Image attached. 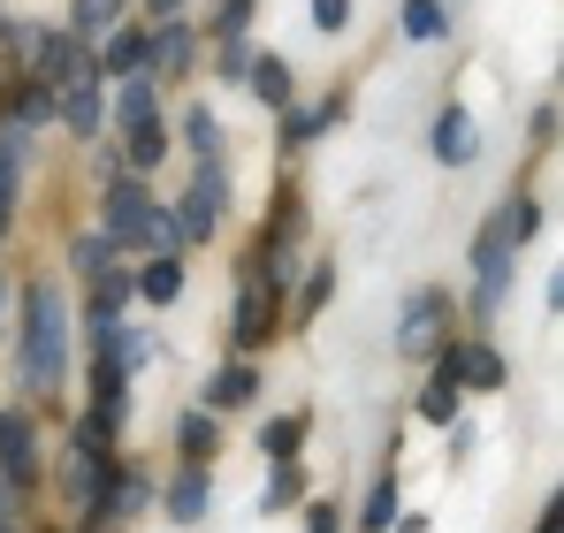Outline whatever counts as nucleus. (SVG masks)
Masks as SVG:
<instances>
[{"label":"nucleus","instance_id":"31","mask_svg":"<svg viewBox=\"0 0 564 533\" xmlns=\"http://www.w3.org/2000/svg\"><path fill=\"white\" fill-rule=\"evenodd\" d=\"M313 23H321V31H344V23H351V0H313Z\"/></svg>","mask_w":564,"mask_h":533},{"label":"nucleus","instance_id":"33","mask_svg":"<svg viewBox=\"0 0 564 533\" xmlns=\"http://www.w3.org/2000/svg\"><path fill=\"white\" fill-rule=\"evenodd\" d=\"M252 69V54H245V39H221V77H245Z\"/></svg>","mask_w":564,"mask_h":533},{"label":"nucleus","instance_id":"9","mask_svg":"<svg viewBox=\"0 0 564 533\" xmlns=\"http://www.w3.org/2000/svg\"><path fill=\"white\" fill-rule=\"evenodd\" d=\"M54 115L77 130V138H99V122H107V99H99V77H85V85H62V99H54Z\"/></svg>","mask_w":564,"mask_h":533},{"label":"nucleus","instance_id":"34","mask_svg":"<svg viewBox=\"0 0 564 533\" xmlns=\"http://www.w3.org/2000/svg\"><path fill=\"white\" fill-rule=\"evenodd\" d=\"M328 290H336V274H328V266H321V274H313V282H305V313H321V305H328Z\"/></svg>","mask_w":564,"mask_h":533},{"label":"nucleus","instance_id":"14","mask_svg":"<svg viewBox=\"0 0 564 533\" xmlns=\"http://www.w3.org/2000/svg\"><path fill=\"white\" fill-rule=\"evenodd\" d=\"M206 496H214V488H206V472L191 465V472L169 480V496H161V503H169V519H176V526H191V519H206Z\"/></svg>","mask_w":564,"mask_h":533},{"label":"nucleus","instance_id":"36","mask_svg":"<svg viewBox=\"0 0 564 533\" xmlns=\"http://www.w3.org/2000/svg\"><path fill=\"white\" fill-rule=\"evenodd\" d=\"M534 533H564V511H557V503L542 511V526H534Z\"/></svg>","mask_w":564,"mask_h":533},{"label":"nucleus","instance_id":"19","mask_svg":"<svg viewBox=\"0 0 564 533\" xmlns=\"http://www.w3.org/2000/svg\"><path fill=\"white\" fill-rule=\"evenodd\" d=\"M451 31V15H443V0H404V39H420V46H435Z\"/></svg>","mask_w":564,"mask_h":533},{"label":"nucleus","instance_id":"2","mask_svg":"<svg viewBox=\"0 0 564 533\" xmlns=\"http://www.w3.org/2000/svg\"><path fill=\"white\" fill-rule=\"evenodd\" d=\"M99 206H107V244H145V237H153V214H161V206L145 198V183L115 176Z\"/></svg>","mask_w":564,"mask_h":533},{"label":"nucleus","instance_id":"20","mask_svg":"<svg viewBox=\"0 0 564 533\" xmlns=\"http://www.w3.org/2000/svg\"><path fill=\"white\" fill-rule=\"evenodd\" d=\"M122 297H130V274L107 260V266L93 274V320H115V313H122Z\"/></svg>","mask_w":564,"mask_h":533},{"label":"nucleus","instance_id":"21","mask_svg":"<svg viewBox=\"0 0 564 533\" xmlns=\"http://www.w3.org/2000/svg\"><path fill=\"white\" fill-rule=\"evenodd\" d=\"M420 420H435V427H458V381H443V373H435V381L420 389Z\"/></svg>","mask_w":564,"mask_h":533},{"label":"nucleus","instance_id":"25","mask_svg":"<svg viewBox=\"0 0 564 533\" xmlns=\"http://www.w3.org/2000/svg\"><path fill=\"white\" fill-rule=\"evenodd\" d=\"M297 443H305V420H268V435H260V449H268L275 465H290Z\"/></svg>","mask_w":564,"mask_h":533},{"label":"nucleus","instance_id":"17","mask_svg":"<svg viewBox=\"0 0 564 533\" xmlns=\"http://www.w3.org/2000/svg\"><path fill=\"white\" fill-rule=\"evenodd\" d=\"M145 62H153L161 77H176V69L191 62V31H184V23H161V31L145 39Z\"/></svg>","mask_w":564,"mask_h":533},{"label":"nucleus","instance_id":"11","mask_svg":"<svg viewBox=\"0 0 564 533\" xmlns=\"http://www.w3.org/2000/svg\"><path fill=\"white\" fill-rule=\"evenodd\" d=\"M153 85H161V77H122V91H115V122H122V130L161 122V99H153Z\"/></svg>","mask_w":564,"mask_h":533},{"label":"nucleus","instance_id":"15","mask_svg":"<svg viewBox=\"0 0 564 533\" xmlns=\"http://www.w3.org/2000/svg\"><path fill=\"white\" fill-rule=\"evenodd\" d=\"M23 145H31V130L15 122V130H0V237H8V214H15V168H23Z\"/></svg>","mask_w":564,"mask_h":533},{"label":"nucleus","instance_id":"5","mask_svg":"<svg viewBox=\"0 0 564 533\" xmlns=\"http://www.w3.org/2000/svg\"><path fill=\"white\" fill-rule=\"evenodd\" d=\"M511 244H519V237H511V221H503V214H496V221H488V229L473 237V274H480V305H496V297H503V282H511Z\"/></svg>","mask_w":564,"mask_h":533},{"label":"nucleus","instance_id":"24","mask_svg":"<svg viewBox=\"0 0 564 533\" xmlns=\"http://www.w3.org/2000/svg\"><path fill=\"white\" fill-rule=\"evenodd\" d=\"M161 153H169V130H161V122H145V130H130V145H122V161H130V168H153Z\"/></svg>","mask_w":564,"mask_h":533},{"label":"nucleus","instance_id":"4","mask_svg":"<svg viewBox=\"0 0 564 533\" xmlns=\"http://www.w3.org/2000/svg\"><path fill=\"white\" fill-rule=\"evenodd\" d=\"M443 320H451V297H443V290H420V297L404 305V320H397V351L404 358L443 351Z\"/></svg>","mask_w":564,"mask_h":533},{"label":"nucleus","instance_id":"26","mask_svg":"<svg viewBox=\"0 0 564 533\" xmlns=\"http://www.w3.org/2000/svg\"><path fill=\"white\" fill-rule=\"evenodd\" d=\"M297 488H305V480H297V465H275V472H268V488H260V511H282V503H297Z\"/></svg>","mask_w":564,"mask_h":533},{"label":"nucleus","instance_id":"16","mask_svg":"<svg viewBox=\"0 0 564 533\" xmlns=\"http://www.w3.org/2000/svg\"><path fill=\"white\" fill-rule=\"evenodd\" d=\"M145 39H153V31H107L99 69H107V77H138V69H145Z\"/></svg>","mask_w":564,"mask_h":533},{"label":"nucleus","instance_id":"32","mask_svg":"<svg viewBox=\"0 0 564 533\" xmlns=\"http://www.w3.org/2000/svg\"><path fill=\"white\" fill-rule=\"evenodd\" d=\"M107 260H115V244H107V237H85V244H77V266H85V274H99Z\"/></svg>","mask_w":564,"mask_h":533},{"label":"nucleus","instance_id":"1","mask_svg":"<svg viewBox=\"0 0 564 533\" xmlns=\"http://www.w3.org/2000/svg\"><path fill=\"white\" fill-rule=\"evenodd\" d=\"M69 373V305L54 282H31L23 290V389H62Z\"/></svg>","mask_w":564,"mask_h":533},{"label":"nucleus","instance_id":"38","mask_svg":"<svg viewBox=\"0 0 564 533\" xmlns=\"http://www.w3.org/2000/svg\"><path fill=\"white\" fill-rule=\"evenodd\" d=\"M0 297H8V282H0Z\"/></svg>","mask_w":564,"mask_h":533},{"label":"nucleus","instance_id":"30","mask_svg":"<svg viewBox=\"0 0 564 533\" xmlns=\"http://www.w3.org/2000/svg\"><path fill=\"white\" fill-rule=\"evenodd\" d=\"M503 221H511V237L527 244V237L542 229V206H534V198H511V214H503Z\"/></svg>","mask_w":564,"mask_h":533},{"label":"nucleus","instance_id":"28","mask_svg":"<svg viewBox=\"0 0 564 533\" xmlns=\"http://www.w3.org/2000/svg\"><path fill=\"white\" fill-rule=\"evenodd\" d=\"M176 443H184L191 457H206V449H214V420H206V412H184V427H176Z\"/></svg>","mask_w":564,"mask_h":533},{"label":"nucleus","instance_id":"13","mask_svg":"<svg viewBox=\"0 0 564 533\" xmlns=\"http://www.w3.org/2000/svg\"><path fill=\"white\" fill-rule=\"evenodd\" d=\"M252 396H260V373H252V366H221V373L206 381V404H214V412H237V404H252Z\"/></svg>","mask_w":564,"mask_h":533},{"label":"nucleus","instance_id":"7","mask_svg":"<svg viewBox=\"0 0 564 533\" xmlns=\"http://www.w3.org/2000/svg\"><path fill=\"white\" fill-rule=\"evenodd\" d=\"M0 480H8V488H31V480H39V449H31L23 412H0Z\"/></svg>","mask_w":564,"mask_h":533},{"label":"nucleus","instance_id":"18","mask_svg":"<svg viewBox=\"0 0 564 533\" xmlns=\"http://www.w3.org/2000/svg\"><path fill=\"white\" fill-rule=\"evenodd\" d=\"M245 77H252V91H260L268 107H290V91H297V85H290V62H282V54H260Z\"/></svg>","mask_w":564,"mask_h":533},{"label":"nucleus","instance_id":"6","mask_svg":"<svg viewBox=\"0 0 564 533\" xmlns=\"http://www.w3.org/2000/svg\"><path fill=\"white\" fill-rule=\"evenodd\" d=\"M93 62H85V39L77 31H39V85H85Z\"/></svg>","mask_w":564,"mask_h":533},{"label":"nucleus","instance_id":"3","mask_svg":"<svg viewBox=\"0 0 564 533\" xmlns=\"http://www.w3.org/2000/svg\"><path fill=\"white\" fill-rule=\"evenodd\" d=\"M221 206H229V176H221L214 161H198L191 198H184V214H176V237H184V244H206V237H214V221H221Z\"/></svg>","mask_w":564,"mask_h":533},{"label":"nucleus","instance_id":"10","mask_svg":"<svg viewBox=\"0 0 564 533\" xmlns=\"http://www.w3.org/2000/svg\"><path fill=\"white\" fill-rule=\"evenodd\" d=\"M268 336H275V290H268V282H252V290L237 297V344H245V351H260Z\"/></svg>","mask_w":564,"mask_h":533},{"label":"nucleus","instance_id":"12","mask_svg":"<svg viewBox=\"0 0 564 533\" xmlns=\"http://www.w3.org/2000/svg\"><path fill=\"white\" fill-rule=\"evenodd\" d=\"M130 290H138V297H153V305H176V297H184V260H176V252H161L153 266H138V282H130Z\"/></svg>","mask_w":564,"mask_h":533},{"label":"nucleus","instance_id":"23","mask_svg":"<svg viewBox=\"0 0 564 533\" xmlns=\"http://www.w3.org/2000/svg\"><path fill=\"white\" fill-rule=\"evenodd\" d=\"M115 15H122V0H77L69 31H77V39H99V31H115Z\"/></svg>","mask_w":564,"mask_h":533},{"label":"nucleus","instance_id":"37","mask_svg":"<svg viewBox=\"0 0 564 533\" xmlns=\"http://www.w3.org/2000/svg\"><path fill=\"white\" fill-rule=\"evenodd\" d=\"M145 8H153V15H161V23H169V15H176V0H145Z\"/></svg>","mask_w":564,"mask_h":533},{"label":"nucleus","instance_id":"22","mask_svg":"<svg viewBox=\"0 0 564 533\" xmlns=\"http://www.w3.org/2000/svg\"><path fill=\"white\" fill-rule=\"evenodd\" d=\"M184 138H191V153H198V161H214V153H221V122H214V107H191V115H184Z\"/></svg>","mask_w":564,"mask_h":533},{"label":"nucleus","instance_id":"8","mask_svg":"<svg viewBox=\"0 0 564 533\" xmlns=\"http://www.w3.org/2000/svg\"><path fill=\"white\" fill-rule=\"evenodd\" d=\"M473 153H480V122H473L466 107H443V122H435V161H443V168H466Z\"/></svg>","mask_w":564,"mask_h":533},{"label":"nucleus","instance_id":"35","mask_svg":"<svg viewBox=\"0 0 564 533\" xmlns=\"http://www.w3.org/2000/svg\"><path fill=\"white\" fill-rule=\"evenodd\" d=\"M313 533H336V511L328 503H313Z\"/></svg>","mask_w":564,"mask_h":533},{"label":"nucleus","instance_id":"29","mask_svg":"<svg viewBox=\"0 0 564 533\" xmlns=\"http://www.w3.org/2000/svg\"><path fill=\"white\" fill-rule=\"evenodd\" d=\"M46 115H54V85H31L23 99H15V122H23V130H31V122H46Z\"/></svg>","mask_w":564,"mask_h":533},{"label":"nucleus","instance_id":"27","mask_svg":"<svg viewBox=\"0 0 564 533\" xmlns=\"http://www.w3.org/2000/svg\"><path fill=\"white\" fill-rule=\"evenodd\" d=\"M359 519H367V526H397V480H389V472L375 480V496H367V511H359Z\"/></svg>","mask_w":564,"mask_h":533}]
</instances>
